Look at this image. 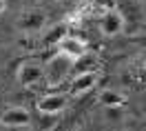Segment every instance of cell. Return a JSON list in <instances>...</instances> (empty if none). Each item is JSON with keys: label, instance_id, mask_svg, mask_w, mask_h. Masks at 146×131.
Wrapping results in <instances>:
<instances>
[{"label": "cell", "instance_id": "cell-10", "mask_svg": "<svg viewBox=\"0 0 146 131\" xmlns=\"http://www.w3.org/2000/svg\"><path fill=\"white\" fill-rule=\"evenodd\" d=\"M95 65H98V56H93V53L86 51L84 56H80V58L73 60L71 71L75 76H78V74H86V71H95Z\"/></svg>", "mask_w": 146, "mask_h": 131}, {"label": "cell", "instance_id": "cell-15", "mask_svg": "<svg viewBox=\"0 0 146 131\" xmlns=\"http://www.w3.org/2000/svg\"><path fill=\"white\" fill-rule=\"evenodd\" d=\"M126 131H146V118L139 120H128V129Z\"/></svg>", "mask_w": 146, "mask_h": 131}, {"label": "cell", "instance_id": "cell-3", "mask_svg": "<svg viewBox=\"0 0 146 131\" xmlns=\"http://www.w3.org/2000/svg\"><path fill=\"white\" fill-rule=\"evenodd\" d=\"M55 47H58V53L71 58V60H75V58H80V56L86 53V42L78 36H71V33H66L64 38H60Z\"/></svg>", "mask_w": 146, "mask_h": 131}, {"label": "cell", "instance_id": "cell-16", "mask_svg": "<svg viewBox=\"0 0 146 131\" xmlns=\"http://www.w3.org/2000/svg\"><path fill=\"white\" fill-rule=\"evenodd\" d=\"M135 78L139 80V82L146 84V67H144V69H137V71H135Z\"/></svg>", "mask_w": 146, "mask_h": 131}, {"label": "cell", "instance_id": "cell-7", "mask_svg": "<svg viewBox=\"0 0 146 131\" xmlns=\"http://www.w3.org/2000/svg\"><path fill=\"white\" fill-rule=\"evenodd\" d=\"M42 76H44V69L38 65V62L29 60V62H25V65L18 69V82L22 84V87H31V84H36Z\"/></svg>", "mask_w": 146, "mask_h": 131}, {"label": "cell", "instance_id": "cell-13", "mask_svg": "<svg viewBox=\"0 0 146 131\" xmlns=\"http://www.w3.org/2000/svg\"><path fill=\"white\" fill-rule=\"evenodd\" d=\"M66 33H69L66 25H55V27L44 36V45H58V40H60V38H64Z\"/></svg>", "mask_w": 146, "mask_h": 131}, {"label": "cell", "instance_id": "cell-6", "mask_svg": "<svg viewBox=\"0 0 146 131\" xmlns=\"http://www.w3.org/2000/svg\"><path fill=\"white\" fill-rule=\"evenodd\" d=\"M44 25V13L38 9H31V11H25L18 20H16V27L20 31H25V33H33L38 29Z\"/></svg>", "mask_w": 146, "mask_h": 131}, {"label": "cell", "instance_id": "cell-12", "mask_svg": "<svg viewBox=\"0 0 146 131\" xmlns=\"http://www.w3.org/2000/svg\"><path fill=\"white\" fill-rule=\"evenodd\" d=\"M102 107H124V96L117 94L115 89H104V94L100 96Z\"/></svg>", "mask_w": 146, "mask_h": 131}, {"label": "cell", "instance_id": "cell-1", "mask_svg": "<svg viewBox=\"0 0 146 131\" xmlns=\"http://www.w3.org/2000/svg\"><path fill=\"white\" fill-rule=\"evenodd\" d=\"M71 65H73V60L62 56V53L51 56V60H49V65H46V69H44V76H46V80H49V84H60L62 82L64 78L71 74Z\"/></svg>", "mask_w": 146, "mask_h": 131}, {"label": "cell", "instance_id": "cell-4", "mask_svg": "<svg viewBox=\"0 0 146 131\" xmlns=\"http://www.w3.org/2000/svg\"><path fill=\"white\" fill-rule=\"evenodd\" d=\"M69 104V94H46L38 100V111L46 116H55L66 109Z\"/></svg>", "mask_w": 146, "mask_h": 131}, {"label": "cell", "instance_id": "cell-9", "mask_svg": "<svg viewBox=\"0 0 146 131\" xmlns=\"http://www.w3.org/2000/svg\"><path fill=\"white\" fill-rule=\"evenodd\" d=\"M117 5H115V0H89V5L84 7V13L89 16V18H98L100 20L104 13H109L111 9H115Z\"/></svg>", "mask_w": 146, "mask_h": 131}, {"label": "cell", "instance_id": "cell-14", "mask_svg": "<svg viewBox=\"0 0 146 131\" xmlns=\"http://www.w3.org/2000/svg\"><path fill=\"white\" fill-rule=\"evenodd\" d=\"M104 118L111 122H122L124 120V107H104Z\"/></svg>", "mask_w": 146, "mask_h": 131}, {"label": "cell", "instance_id": "cell-11", "mask_svg": "<svg viewBox=\"0 0 146 131\" xmlns=\"http://www.w3.org/2000/svg\"><path fill=\"white\" fill-rule=\"evenodd\" d=\"M117 11L122 13V18H124V25H126V22H137V20H142V9H139V5L133 2V0H124V2L117 7Z\"/></svg>", "mask_w": 146, "mask_h": 131}, {"label": "cell", "instance_id": "cell-17", "mask_svg": "<svg viewBox=\"0 0 146 131\" xmlns=\"http://www.w3.org/2000/svg\"><path fill=\"white\" fill-rule=\"evenodd\" d=\"M7 11V0H0V13H5Z\"/></svg>", "mask_w": 146, "mask_h": 131}, {"label": "cell", "instance_id": "cell-8", "mask_svg": "<svg viewBox=\"0 0 146 131\" xmlns=\"http://www.w3.org/2000/svg\"><path fill=\"white\" fill-rule=\"evenodd\" d=\"M98 82V71H86V74H78L71 82V94L73 96H82L86 91H91Z\"/></svg>", "mask_w": 146, "mask_h": 131}, {"label": "cell", "instance_id": "cell-5", "mask_svg": "<svg viewBox=\"0 0 146 131\" xmlns=\"http://www.w3.org/2000/svg\"><path fill=\"white\" fill-rule=\"evenodd\" d=\"M124 18H122V13L117 11V7L115 9H111L109 13H104L100 18V31L104 33V36H117V33H122L124 31Z\"/></svg>", "mask_w": 146, "mask_h": 131}, {"label": "cell", "instance_id": "cell-2", "mask_svg": "<svg viewBox=\"0 0 146 131\" xmlns=\"http://www.w3.org/2000/svg\"><path fill=\"white\" fill-rule=\"evenodd\" d=\"M29 124H31V113L25 107H9L0 116V127H7V129H22Z\"/></svg>", "mask_w": 146, "mask_h": 131}]
</instances>
